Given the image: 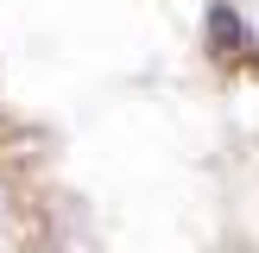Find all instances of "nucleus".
Returning a JSON list of instances; mask_svg holds the SVG:
<instances>
[{
  "instance_id": "1",
  "label": "nucleus",
  "mask_w": 259,
  "mask_h": 253,
  "mask_svg": "<svg viewBox=\"0 0 259 253\" xmlns=\"http://www.w3.org/2000/svg\"><path fill=\"white\" fill-rule=\"evenodd\" d=\"M202 32H209V51H215L222 63H240V57L253 51V32L240 25V13L228 7V0H209V19H202Z\"/></svg>"
}]
</instances>
